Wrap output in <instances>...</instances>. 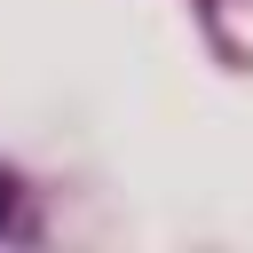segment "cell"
<instances>
[{
	"label": "cell",
	"instance_id": "6da1fadb",
	"mask_svg": "<svg viewBox=\"0 0 253 253\" xmlns=\"http://www.w3.org/2000/svg\"><path fill=\"white\" fill-rule=\"evenodd\" d=\"M0 221H8V182H0Z\"/></svg>",
	"mask_w": 253,
	"mask_h": 253
}]
</instances>
